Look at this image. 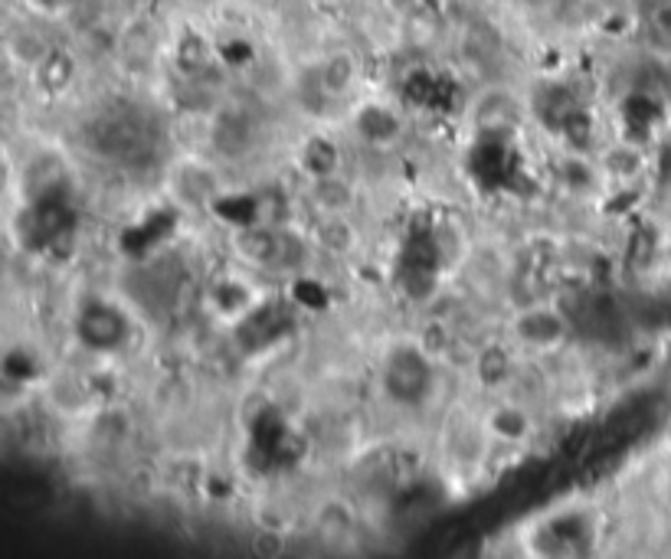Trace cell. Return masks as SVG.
<instances>
[{"instance_id":"cell-1","label":"cell","mask_w":671,"mask_h":559,"mask_svg":"<svg viewBox=\"0 0 671 559\" xmlns=\"http://www.w3.org/2000/svg\"><path fill=\"white\" fill-rule=\"evenodd\" d=\"M433 367L416 347H396L384 364V393L400 406H419L429 396Z\"/></svg>"},{"instance_id":"cell-9","label":"cell","mask_w":671,"mask_h":559,"mask_svg":"<svg viewBox=\"0 0 671 559\" xmlns=\"http://www.w3.org/2000/svg\"><path fill=\"white\" fill-rule=\"evenodd\" d=\"M662 174L671 181V144L662 151Z\"/></svg>"},{"instance_id":"cell-3","label":"cell","mask_w":671,"mask_h":559,"mask_svg":"<svg viewBox=\"0 0 671 559\" xmlns=\"http://www.w3.org/2000/svg\"><path fill=\"white\" fill-rule=\"evenodd\" d=\"M567 331H571L567 318L557 314V311H551V308H531V311H524V314L514 321L518 341L528 344V347H537V351H554V347H561V344L567 341Z\"/></svg>"},{"instance_id":"cell-7","label":"cell","mask_w":671,"mask_h":559,"mask_svg":"<svg viewBox=\"0 0 671 559\" xmlns=\"http://www.w3.org/2000/svg\"><path fill=\"white\" fill-rule=\"evenodd\" d=\"M351 79H354L351 60L341 56V60H331V63H328V69H324V76H321V86H324V93L328 95H341L348 93Z\"/></svg>"},{"instance_id":"cell-5","label":"cell","mask_w":671,"mask_h":559,"mask_svg":"<svg viewBox=\"0 0 671 559\" xmlns=\"http://www.w3.org/2000/svg\"><path fill=\"white\" fill-rule=\"evenodd\" d=\"M358 128H361V138L371 141V144H390L396 135H400V118L384 108V105H368L358 118Z\"/></svg>"},{"instance_id":"cell-8","label":"cell","mask_w":671,"mask_h":559,"mask_svg":"<svg viewBox=\"0 0 671 559\" xmlns=\"http://www.w3.org/2000/svg\"><path fill=\"white\" fill-rule=\"evenodd\" d=\"M656 23H659V30H662V33H665V36L671 40V3H669V7H662V10H659Z\"/></svg>"},{"instance_id":"cell-4","label":"cell","mask_w":671,"mask_h":559,"mask_svg":"<svg viewBox=\"0 0 671 559\" xmlns=\"http://www.w3.org/2000/svg\"><path fill=\"white\" fill-rule=\"evenodd\" d=\"M488 432L501 445H521L531 436V416L521 406L501 402L488 412Z\"/></svg>"},{"instance_id":"cell-6","label":"cell","mask_w":671,"mask_h":559,"mask_svg":"<svg viewBox=\"0 0 671 559\" xmlns=\"http://www.w3.org/2000/svg\"><path fill=\"white\" fill-rule=\"evenodd\" d=\"M315 239H318L328 252H348V249L354 246V233H351V226H348L338 213H328V216L318 219Z\"/></svg>"},{"instance_id":"cell-2","label":"cell","mask_w":671,"mask_h":559,"mask_svg":"<svg viewBox=\"0 0 671 559\" xmlns=\"http://www.w3.org/2000/svg\"><path fill=\"white\" fill-rule=\"evenodd\" d=\"M76 331H79V341L93 351H118L128 334H131V321L125 318L121 308L108 304V301H96V304H86L79 311V321H76Z\"/></svg>"}]
</instances>
